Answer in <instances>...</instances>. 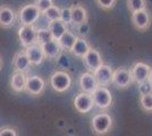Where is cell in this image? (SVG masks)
<instances>
[{
  "label": "cell",
  "mask_w": 152,
  "mask_h": 136,
  "mask_svg": "<svg viewBox=\"0 0 152 136\" xmlns=\"http://www.w3.org/2000/svg\"><path fill=\"white\" fill-rule=\"evenodd\" d=\"M50 86L58 93H64L68 91L72 86V76L65 71H55L50 76Z\"/></svg>",
  "instance_id": "277c9868"
},
{
  "label": "cell",
  "mask_w": 152,
  "mask_h": 136,
  "mask_svg": "<svg viewBox=\"0 0 152 136\" xmlns=\"http://www.w3.org/2000/svg\"><path fill=\"white\" fill-rule=\"evenodd\" d=\"M14 71H22V73H27L31 69V63L27 58L25 53V50H20L16 52L13 59Z\"/></svg>",
  "instance_id": "2e32d148"
},
{
  "label": "cell",
  "mask_w": 152,
  "mask_h": 136,
  "mask_svg": "<svg viewBox=\"0 0 152 136\" xmlns=\"http://www.w3.org/2000/svg\"><path fill=\"white\" fill-rule=\"evenodd\" d=\"M131 20L136 30H139L141 32H145L151 26L152 17L148 8H145V9H141V10L131 13Z\"/></svg>",
  "instance_id": "5b68a950"
},
{
  "label": "cell",
  "mask_w": 152,
  "mask_h": 136,
  "mask_svg": "<svg viewBox=\"0 0 152 136\" xmlns=\"http://www.w3.org/2000/svg\"><path fill=\"white\" fill-rule=\"evenodd\" d=\"M113 73H114V69L109 65H106L103 63L93 71V75H94L98 84L101 85V86H108V85L111 84Z\"/></svg>",
  "instance_id": "8fae6325"
},
{
  "label": "cell",
  "mask_w": 152,
  "mask_h": 136,
  "mask_svg": "<svg viewBox=\"0 0 152 136\" xmlns=\"http://www.w3.org/2000/svg\"><path fill=\"white\" fill-rule=\"evenodd\" d=\"M48 28L52 34V38L58 40L64 33L68 30V25H66L63 20L59 18V20H50L49 24H48Z\"/></svg>",
  "instance_id": "44dd1931"
},
{
  "label": "cell",
  "mask_w": 152,
  "mask_h": 136,
  "mask_svg": "<svg viewBox=\"0 0 152 136\" xmlns=\"http://www.w3.org/2000/svg\"><path fill=\"white\" fill-rule=\"evenodd\" d=\"M25 53L27 56V58L30 60L32 66H39L43 63V60L45 59L43 51H42V48L41 45L38 43H34V44L30 45L24 49Z\"/></svg>",
  "instance_id": "4fadbf2b"
},
{
  "label": "cell",
  "mask_w": 152,
  "mask_h": 136,
  "mask_svg": "<svg viewBox=\"0 0 152 136\" xmlns=\"http://www.w3.org/2000/svg\"><path fill=\"white\" fill-rule=\"evenodd\" d=\"M42 13L35 4H26L18 9L16 17L20 25H33L39 20Z\"/></svg>",
  "instance_id": "6da1fadb"
},
{
  "label": "cell",
  "mask_w": 152,
  "mask_h": 136,
  "mask_svg": "<svg viewBox=\"0 0 152 136\" xmlns=\"http://www.w3.org/2000/svg\"><path fill=\"white\" fill-rule=\"evenodd\" d=\"M16 20V13L12 7L2 5L0 6V27L9 28L14 26Z\"/></svg>",
  "instance_id": "5bb4252c"
},
{
  "label": "cell",
  "mask_w": 152,
  "mask_h": 136,
  "mask_svg": "<svg viewBox=\"0 0 152 136\" xmlns=\"http://www.w3.org/2000/svg\"><path fill=\"white\" fill-rule=\"evenodd\" d=\"M139 104H140V108L144 111V112L151 113L152 112V93L140 94Z\"/></svg>",
  "instance_id": "603a6c76"
},
{
  "label": "cell",
  "mask_w": 152,
  "mask_h": 136,
  "mask_svg": "<svg viewBox=\"0 0 152 136\" xmlns=\"http://www.w3.org/2000/svg\"><path fill=\"white\" fill-rule=\"evenodd\" d=\"M76 39H77V35H76L75 33L70 32L69 30H67V31L58 39V42H59V44L61 47V50H63V51L70 52L73 45L75 43Z\"/></svg>",
  "instance_id": "7402d4cb"
},
{
  "label": "cell",
  "mask_w": 152,
  "mask_h": 136,
  "mask_svg": "<svg viewBox=\"0 0 152 136\" xmlns=\"http://www.w3.org/2000/svg\"><path fill=\"white\" fill-rule=\"evenodd\" d=\"M45 90V81L38 75L26 77L25 91L32 97H40Z\"/></svg>",
  "instance_id": "9c48e42d"
},
{
  "label": "cell",
  "mask_w": 152,
  "mask_h": 136,
  "mask_svg": "<svg viewBox=\"0 0 152 136\" xmlns=\"http://www.w3.org/2000/svg\"><path fill=\"white\" fill-rule=\"evenodd\" d=\"M34 4H35L37 7L40 9V12L43 13V12H45L49 7H51L53 5V0H35Z\"/></svg>",
  "instance_id": "f1b7e54d"
},
{
  "label": "cell",
  "mask_w": 152,
  "mask_h": 136,
  "mask_svg": "<svg viewBox=\"0 0 152 136\" xmlns=\"http://www.w3.org/2000/svg\"><path fill=\"white\" fill-rule=\"evenodd\" d=\"M139 92L140 94H146V93H152V85L150 82L146 79L142 83H139Z\"/></svg>",
  "instance_id": "f546056e"
},
{
  "label": "cell",
  "mask_w": 152,
  "mask_h": 136,
  "mask_svg": "<svg viewBox=\"0 0 152 136\" xmlns=\"http://www.w3.org/2000/svg\"><path fill=\"white\" fill-rule=\"evenodd\" d=\"M78 84H80L81 91L88 92V93H92L99 86V84H98V82H96V79L94 77V75H93V73H91L89 71L81 74L80 79H78Z\"/></svg>",
  "instance_id": "9a60e30c"
},
{
  "label": "cell",
  "mask_w": 152,
  "mask_h": 136,
  "mask_svg": "<svg viewBox=\"0 0 152 136\" xmlns=\"http://www.w3.org/2000/svg\"><path fill=\"white\" fill-rule=\"evenodd\" d=\"M82 60L84 63V66L88 68V71L93 73V71L103 64V59L101 57V53L94 48H90L88 52L82 57Z\"/></svg>",
  "instance_id": "30bf717a"
},
{
  "label": "cell",
  "mask_w": 152,
  "mask_h": 136,
  "mask_svg": "<svg viewBox=\"0 0 152 136\" xmlns=\"http://www.w3.org/2000/svg\"><path fill=\"white\" fill-rule=\"evenodd\" d=\"M90 48H91V45H90L89 41L85 39V38H83V36H78L77 35V39H76L75 43L73 45L70 52L75 57H77V58H82L83 56L88 52V50H89Z\"/></svg>",
  "instance_id": "ffe728a7"
},
{
  "label": "cell",
  "mask_w": 152,
  "mask_h": 136,
  "mask_svg": "<svg viewBox=\"0 0 152 136\" xmlns=\"http://www.w3.org/2000/svg\"><path fill=\"white\" fill-rule=\"evenodd\" d=\"M74 107H75V110L80 113H89L94 107L92 94L81 91L74 97Z\"/></svg>",
  "instance_id": "52a82bcc"
},
{
  "label": "cell",
  "mask_w": 152,
  "mask_h": 136,
  "mask_svg": "<svg viewBox=\"0 0 152 136\" xmlns=\"http://www.w3.org/2000/svg\"><path fill=\"white\" fill-rule=\"evenodd\" d=\"M150 68L151 67L145 63H142V61L135 63L131 68V74H132V78H133L134 83L139 84V83L146 81L148 76H149Z\"/></svg>",
  "instance_id": "7c38bea8"
},
{
  "label": "cell",
  "mask_w": 152,
  "mask_h": 136,
  "mask_svg": "<svg viewBox=\"0 0 152 136\" xmlns=\"http://www.w3.org/2000/svg\"><path fill=\"white\" fill-rule=\"evenodd\" d=\"M1 67H2V59L0 57V71H1Z\"/></svg>",
  "instance_id": "836d02e7"
},
{
  "label": "cell",
  "mask_w": 152,
  "mask_h": 136,
  "mask_svg": "<svg viewBox=\"0 0 152 136\" xmlns=\"http://www.w3.org/2000/svg\"><path fill=\"white\" fill-rule=\"evenodd\" d=\"M52 39H53L52 34L48 27L47 28H37V43L38 44H43Z\"/></svg>",
  "instance_id": "cb8c5ba5"
},
{
  "label": "cell",
  "mask_w": 152,
  "mask_h": 136,
  "mask_svg": "<svg viewBox=\"0 0 152 136\" xmlns=\"http://www.w3.org/2000/svg\"><path fill=\"white\" fill-rule=\"evenodd\" d=\"M41 48H42V51H43V55L47 59H57L60 53H61V47L59 44L58 40L52 39L48 42H45L43 44H41Z\"/></svg>",
  "instance_id": "ac0fdd59"
},
{
  "label": "cell",
  "mask_w": 152,
  "mask_h": 136,
  "mask_svg": "<svg viewBox=\"0 0 152 136\" xmlns=\"http://www.w3.org/2000/svg\"><path fill=\"white\" fill-rule=\"evenodd\" d=\"M94 1L98 7L103 10H111L117 4V0H94Z\"/></svg>",
  "instance_id": "4316f807"
},
{
  "label": "cell",
  "mask_w": 152,
  "mask_h": 136,
  "mask_svg": "<svg viewBox=\"0 0 152 136\" xmlns=\"http://www.w3.org/2000/svg\"><path fill=\"white\" fill-rule=\"evenodd\" d=\"M26 74L22 71H14L13 75L10 76V87L12 90L20 93L23 91H25V84H26Z\"/></svg>",
  "instance_id": "d6986e66"
},
{
  "label": "cell",
  "mask_w": 152,
  "mask_h": 136,
  "mask_svg": "<svg viewBox=\"0 0 152 136\" xmlns=\"http://www.w3.org/2000/svg\"><path fill=\"white\" fill-rule=\"evenodd\" d=\"M60 20H63L66 25H70V24H72L70 7H64V8H60Z\"/></svg>",
  "instance_id": "83f0119b"
},
{
  "label": "cell",
  "mask_w": 152,
  "mask_h": 136,
  "mask_svg": "<svg viewBox=\"0 0 152 136\" xmlns=\"http://www.w3.org/2000/svg\"><path fill=\"white\" fill-rule=\"evenodd\" d=\"M133 83V78L131 74V69H127L124 67H119L115 69L113 73V81L111 84H114L117 89H127Z\"/></svg>",
  "instance_id": "8992f818"
},
{
  "label": "cell",
  "mask_w": 152,
  "mask_h": 136,
  "mask_svg": "<svg viewBox=\"0 0 152 136\" xmlns=\"http://www.w3.org/2000/svg\"><path fill=\"white\" fill-rule=\"evenodd\" d=\"M91 94H92L94 107L96 108H99L101 110H107L113 105L114 97L111 94V91L109 90L107 86L99 85Z\"/></svg>",
  "instance_id": "7a4b0ae2"
},
{
  "label": "cell",
  "mask_w": 152,
  "mask_h": 136,
  "mask_svg": "<svg viewBox=\"0 0 152 136\" xmlns=\"http://www.w3.org/2000/svg\"><path fill=\"white\" fill-rule=\"evenodd\" d=\"M127 8L131 13L136 12V10H141V9H145L148 4L146 0H126Z\"/></svg>",
  "instance_id": "484cf974"
},
{
  "label": "cell",
  "mask_w": 152,
  "mask_h": 136,
  "mask_svg": "<svg viewBox=\"0 0 152 136\" xmlns=\"http://www.w3.org/2000/svg\"><path fill=\"white\" fill-rule=\"evenodd\" d=\"M148 81L150 82V84L152 85V67L150 68V71H149V76H148Z\"/></svg>",
  "instance_id": "d6a6232c"
},
{
  "label": "cell",
  "mask_w": 152,
  "mask_h": 136,
  "mask_svg": "<svg viewBox=\"0 0 152 136\" xmlns=\"http://www.w3.org/2000/svg\"><path fill=\"white\" fill-rule=\"evenodd\" d=\"M70 14H72V24L75 26L80 25L82 23H85L89 20L88 10L81 4L72 5L70 6Z\"/></svg>",
  "instance_id": "e0dca14e"
},
{
  "label": "cell",
  "mask_w": 152,
  "mask_h": 136,
  "mask_svg": "<svg viewBox=\"0 0 152 136\" xmlns=\"http://www.w3.org/2000/svg\"><path fill=\"white\" fill-rule=\"evenodd\" d=\"M77 26V32H78V36H83V38H85L88 34H89V25H88V22H85V23H82V24H80V25H76Z\"/></svg>",
  "instance_id": "4dcf8cb0"
},
{
  "label": "cell",
  "mask_w": 152,
  "mask_h": 136,
  "mask_svg": "<svg viewBox=\"0 0 152 136\" xmlns=\"http://www.w3.org/2000/svg\"><path fill=\"white\" fill-rule=\"evenodd\" d=\"M42 15L45 16V20H48L49 22L50 20H59L60 18V7H58L57 5H52L45 12H43Z\"/></svg>",
  "instance_id": "d4e9b609"
},
{
  "label": "cell",
  "mask_w": 152,
  "mask_h": 136,
  "mask_svg": "<svg viewBox=\"0 0 152 136\" xmlns=\"http://www.w3.org/2000/svg\"><path fill=\"white\" fill-rule=\"evenodd\" d=\"M17 136V132L15 128H12V127H2L0 128V136Z\"/></svg>",
  "instance_id": "1f68e13d"
},
{
  "label": "cell",
  "mask_w": 152,
  "mask_h": 136,
  "mask_svg": "<svg viewBox=\"0 0 152 136\" xmlns=\"http://www.w3.org/2000/svg\"><path fill=\"white\" fill-rule=\"evenodd\" d=\"M17 35L22 47L25 49L30 45L37 43V27L33 25H20Z\"/></svg>",
  "instance_id": "ba28073f"
},
{
  "label": "cell",
  "mask_w": 152,
  "mask_h": 136,
  "mask_svg": "<svg viewBox=\"0 0 152 136\" xmlns=\"http://www.w3.org/2000/svg\"><path fill=\"white\" fill-rule=\"evenodd\" d=\"M113 117L107 112H101L91 119V127L96 135H104L113 128Z\"/></svg>",
  "instance_id": "3957f363"
}]
</instances>
